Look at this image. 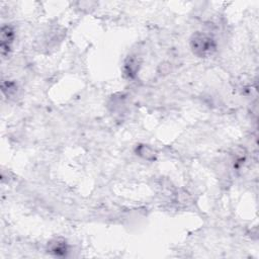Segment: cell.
I'll return each instance as SVG.
<instances>
[{"label":"cell","instance_id":"6da1fadb","mask_svg":"<svg viewBox=\"0 0 259 259\" xmlns=\"http://www.w3.org/2000/svg\"><path fill=\"white\" fill-rule=\"evenodd\" d=\"M190 46L193 53L198 57H207L215 51L214 40L209 35L201 32L192 35Z\"/></svg>","mask_w":259,"mask_h":259},{"label":"cell","instance_id":"7a4b0ae2","mask_svg":"<svg viewBox=\"0 0 259 259\" xmlns=\"http://www.w3.org/2000/svg\"><path fill=\"white\" fill-rule=\"evenodd\" d=\"M14 33L10 26L4 25L1 29V53L5 56L10 50V46L13 41Z\"/></svg>","mask_w":259,"mask_h":259}]
</instances>
